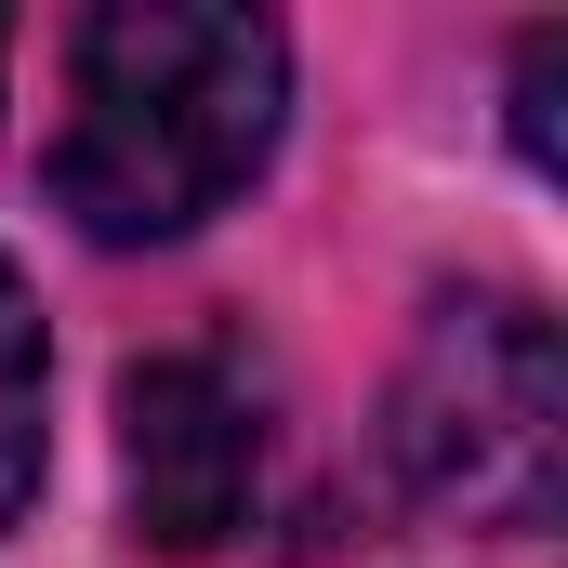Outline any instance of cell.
Masks as SVG:
<instances>
[{
	"label": "cell",
	"instance_id": "6da1fadb",
	"mask_svg": "<svg viewBox=\"0 0 568 568\" xmlns=\"http://www.w3.org/2000/svg\"><path fill=\"white\" fill-rule=\"evenodd\" d=\"M291 106V40L212 0H93L67 27V120H53V212L106 252L212 225Z\"/></svg>",
	"mask_w": 568,
	"mask_h": 568
},
{
	"label": "cell",
	"instance_id": "7a4b0ae2",
	"mask_svg": "<svg viewBox=\"0 0 568 568\" xmlns=\"http://www.w3.org/2000/svg\"><path fill=\"white\" fill-rule=\"evenodd\" d=\"M384 463L424 516L463 529H542L568 476V357L556 317L516 291H436L397 384H384Z\"/></svg>",
	"mask_w": 568,
	"mask_h": 568
},
{
	"label": "cell",
	"instance_id": "3957f363",
	"mask_svg": "<svg viewBox=\"0 0 568 568\" xmlns=\"http://www.w3.org/2000/svg\"><path fill=\"white\" fill-rule=\"evenodd\" d=\"M120 489L159 556H212L265 516V397L225 344H159L120 371Z\"/></svg>",
	"mask_w": 568,
	"mask_h": 568
},
{
	"label": "cell",
	"instance_id": "277c9868",
	"mask_svg": "<svg viewBox=\"0 0 568 568\" xmlns=\"http://www.w3.org/2000/svg\"><path fill=\"white\" fill-rule=\"evenodd\" d=\"M40 463H53V357H40V304L0 265V529L40 503Z\"/></svg>",
	"mask_w": 568,
	"mask_h": 568
},
{
	"label": "cell",
	"instance_id": "5b68a950",
	"mask_svg": "<svg viewBox=\"0 0 568 568\" xmlns=\"http://www.w3.org/2000/svg\"><path fill=\"white\" fill-rule=\"evenodd\" d=\"M556 67H568V40L529 27L516 40V145H529V172H556Z\"/></svg>",
	"mask_w": 568,
	"mask_h": 568
}]
</instances>
